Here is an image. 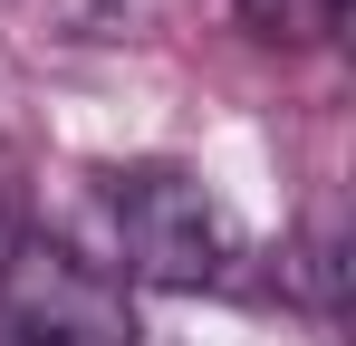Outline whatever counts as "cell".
<instances>
[{
	"instance_id": "cell-2",
	"label": "cell",
	"mask_w": 356,
	"mask_h": 346,
	"mask_svg": "<svg viewBox=\"0 0 356 346\" xmlns=\"http://www.w3.org/2000/svg\"><path fill=\"white\" fill-rule=\"evenodd\" d=\"M0 318H10L19 346H135L125 288L58 240H10L0 250Z\"/></svg>"
},
{
	"instance_id": "cell-1",
	"label": "cell",
	"mask_w": 356,
	"mask_h": 346,
	"mask_svg": "<svg viewBox=\"0 0 356 346\" xmlns=\"http://www.w3.org/2000/svg\"><path fill=\"white\" fill-rule=\"evenodd\" d=\"M106 212H116V260L145 288H212L232 270V222L222 202L183 164H125L106 173Z\"/></svg>"
},
{
	"instance_id": "cell-3",
	"label": "cell",
	"mask_w": 356,
	"mask_h": 346,
	"mask_svg": "<svg viewBox=\"0 0 356 346\" xmlns=\"http://www.w3.org/2000/svg\"><path fill=\"white\" fill-rule=\"evenodd\" d=\"M232 10H241V29L270 39V49H327L347 29V0H232Z\"/></svg>"
}]
</instances>
